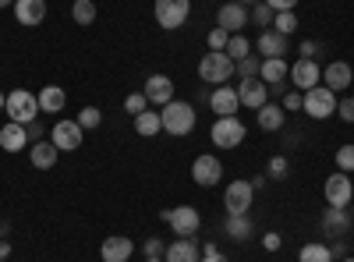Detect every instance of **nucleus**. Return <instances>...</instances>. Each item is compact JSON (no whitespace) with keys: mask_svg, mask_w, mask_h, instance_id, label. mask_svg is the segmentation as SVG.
<instances>
[{"mask_svg":"<svg viewBox=\"0 0 354 262\" xmlns=\"http://www.w3.org/2000/svg\"><path fill=\"white\" fill-rule=\"evenodd\" d=\"M135 131L142 135V138H153V135H160L163 131V121H160V110H145V113H138L135 118Z\"/></svg>","mask_w":354,"mask_h":262,"instance_id":"29","label":"nucleus"},{"mask_svg":"<svg viewBox=\"0 0 354 262\" xmlns=\"http://www.w3.org/2000/svg\"><path fill=\"white\" fill-rule=\"evenodd\" d=\"M337 262H354V259H351V255H344V259H337Z\"/></svg>","mask_w":354,"mask_h":262,"instance_id":"56","label":"nucleus"},{"mask_svg":"<svg viewBox=\"0 0 354 262\" xmlns=\"http://www.w3.org/2000/svg\"><path fill=\"white\" fill-rule=\"evenodd\" d=\"M301 100H305V93H298V89H294V93H287V96L280 100V106H283L287 113H298V110H301Z\"/></svg>","mask_w":354,"mask_h":262,"instance_id":"42","label":"nucleus"},{"mask_svg":"<svg viewBox=\"0 0 354 262\" xmlns=\"http://www.w3.org/2000/svg\"><path fill=\"white\" fill-rule=\"evenodd\" d=\"M145 262H163V259H145Z\"/></svg>","mask_w":354,"mask_h":262,"instance_id":"57","label":"nucleus"},{"mask_svg":"<svg viewBox=\"0 0 354 262\" xmlns=\"http://www.w3.org/2000/svg\"><path fill=\"white\" fill-rule=\"evenodd\" d=\"M259 78H262L266 85L287 82V78H290V64L283 61V57H273V61H262V71H259Z\"/></svg>","mask_w":354,"mask_h":262,"instance_id":"28","label":"nucleus"},{"mask_svg":"<svg viewBox=\"0 0 354 262\" xmlns=\"http://www.w3.org/2000/svg\"><path fill=\"white\" fill-rule=\"evenodd\" d=\"M319 230H322V238H330V241L347 238V230H351V216H347V209L326 206V213L319 216Z\"/></svg>","mask_w":354,"mask_h":262,"instance_id":"14","label":"nucleus"},{"mask_svg":"<svg viewBox=\"0 0 354 262\" xmlns=\"http://www.w3.org/2000/svg\"><path fill=\"white\" fill-rule=\"evenodd\" d=\"M333 160H337V170H344V174H354V142H351V145H340Z\"/></svg>","mask_w":354,"mask_h":262,"instance_id":"38","label":"nucleus"},{"mask_svg":"<svg viewBox=\"0 0 354 262\" xmlns=\"http://www.w3.org/2000/svg\"><path fill=\"white\" fill-rule=\"evenodd\" d=\"M238 4H245V8H252V4H259V0H238Z\"/></svg>","mask_w":354,"mask_h":262,"instance_id":"54","label":"nucleus"},{"mask_svg":"<svg viewBox=\"0 0 354 262\" xmlns=\"http://www.w3.org/2000/svg\"><path fill=\"white\" fill-rule=\"evenodd\" d=\"M216 25L223 28V32H230V36L245 32V25H248V8L238 4V0H227V4L216 11Z\"/></svg>","mask_w":354,"mask_h":262,"instance_id":"13","label":"nucleus"},{"mask_svg":"<svg viewBox=\"0 0 354 262\" xmlns=\"http://www.w3.org/2000/svg\"><path fill=\"white\" fill-rule=\"evenodd\" d=\"M50 142L57 145L61 153H75V149H82V142H85V131H82V124L78 121H57L53 128H50Z\"/></svg>","mask_w":354,"mask_h":262,"instance_id":"11","label":"nucleus"},{"mask_svg":"<svg viewBox=\"0 0 354 262\" xmlns=\"http://www.w3.org/2000/svg\"><path fill=\"white\" fill-rule=\"evenodd\" d=\"M298 262H333V252H330V245H319V241H312V245H301Z\"/></svg>","mask_w":354,"mask_h":262,"instance_id":"32","label":"nucleus"},{"mask_svg":"<svg viewBox=\"0 0 354 262\" xmlns=\"http://www.w3.org/2000/svg\"><path fill=\"white\" fill-rule=\"evenodd\" d=\"M266 4H270L273 11H294V8H298V0H266Z\"/></svg>","mask_w":354,"mask_h":262,"instance_id":"47","label":"nucleus"},{"mask_svg":"<svg viewBox=\"0 0 354 262\" xmlns=\"http://www.w3.org/2000/svg\"><path fill=\"white\" fill-rule=\"evenodd\" d=\"M273 28L280 36H294V32H298V15H294V11H277Z\"/></svg>","mask_w":354,"mask_h":262,"instance_id":"36","label":"nucleus"},{"mask_svg":"<svg viewBox=\"0 0 354 262\" xmlns=\"http://www.w3.org/2000/svg\"><path fill=\"white\" fill-rule=\"evenodd\" d=\"M138 248H142V255H145V259H163V252H167V245H163L160 238H145Z\"/></svg>","mask_w":354,"mask_h":262,"instance_id":"40","label":"nucleus"},{"mask_svg":"<svg viewBox=\"0 0 354 262\" xmlns=\"http://www.w3.org/2000/svg\"><path fill=\"white\" fill-rule=\"evenodd\" d=\"M238 100H241V106L259 110L262 103H270V85L262 78H241L238 82Z\"/></svg>","mask_w":354,"mask_h":262,"instance_id":"17","label":"nucleus"},{"mask_svg":"<svg viewBox=\"0 0 354 262\" xmlns=\"http://www.w3.org/2000/svg\"><path fill=\"white\" fill-rule=\"evenodd\" d=\"M28 160H32V167L36 170H53V163L61 160V149H57V145L46 138H39V142H32V149H28Z\"/></svg>","mask_w":354,"mask_h":262,"instance_id":"24","label":"nucleus"},{"mask_svg":"<svg viewBox=\"0 0 354 262\" xmlns=\"http://www.w3.org/2000/svg\"><path fill=\"white\" fill-rule=\"evenodd\" d=\"M287 46H290V36H280L277 28H262L259 39H255V53L262 61H273V57H287Z\"/></svg>","mask_w":354,"mask_h":262,"instance_id":"15","label":"nucleus"},{"mask_svg":"<svg viewBox=\"0 0 354 262\" xmlns=\"http://www.w3.org/2000/svg\"><path fill=\"white\" fill-rule=\"evenodd\" d=\"M8 8H15V0H0V11H8Z\"/></svg>","mask_w":354,"mask_h":262,"instance_id":"53","label":"nucleus"},{"mask_svg":"<svg viewBox=\"0 0 354 262\" xmlns=\"http://www.w3.org/2000/svg\"><path fill=\"white\" fill-rule=\"evenodd\" d=\"M8 255H11V245H8V241H0V262H4Z\"/></svg>","mask_w":354,"mask_h":262,"instance_id":"52","label":"nucleus"},{"mask_svg":"<svg viewBox=\"0 0 354 262\" xmlns=\"http://www.w3.org/2000/svg\"><path fill=\"white\" fill-rule=\"evenodd\" d=\"M198 262H230V259H227V252H220L216 245H205V248H202V259H198Z\"/></svg>","mask_w":354,"mask_h":262,"instance_id":"43","label":"nucleus"},{"mask_svg":"<svg viewBox=\"0 0 354 262\" xmlns=\"http://www.w3.org/2000/svg\"><path fill=\"white\" fill-rule=\"evenodd\" d=\"M145 100H149V106L153 103H160V106H167L170 100H174V82H170V75H149L145 78Z\"/></svg>","mask_w":354,"mask_h":262,"instance_id":"22","label":"nucleus"},{"mask_svg":"<svg viewBox=\"0 0 354 262\" xmlns=\"http://www.w3.org/2000/svg\"><path fill=\"white\" fill-rule=\"evenodd\" d=\"M209 106L216 118H238V110H241V100H238V89L227 82V85H216L213 96H209Z\"/></svg>","mask_w":354,"mask_h":262,"instance_id":"16","label":"nucleus"},{"mask_svg":"<svg viewBox=\"0 0 354 262\" xmlns=\"http://www.w3.org/2000/svg\"><path fill=\"white\" fill-rule=\"evenodd\" d=\"M153 15H156V25L167 28V32H177L188 15H192V0H156L153 4Z\"/></svg>","mask_w":354,"mask_h":262,"instance_id":"6","label":"nucleus"},{"mask_svg":"<svg viewBox=\"0 0 354 262\" xmlns=\"http://www.w3.org/2000/svg\"><path fill=\"white\" fill-rule=\"evenodd\" d=\"M270 96H287V82H277V85H270Z\"/></svg>","mask_w":354,"mask_h":262,"instance_id":"49","label":"nucleus"},{"mask_svg":"<svg viewBox=\"0 0 354 262\" xmlns=\"http://www.w3.org/2000/svg\"><path fill=\"white\" fill-rule=\"evenodd\" d=\"M43 131H46V128H43L39 121H32V124H28V138H36V142H39V138H43Z\"/></svg>","mask_w":354,"mask_h":262,"instance_id":"48","label":"nucleus"},{"mask_svg":"<svg viewBox=\"0 0 354 262\" xmlns=\"http://www.w3.org/2000/svg\"><path fill=\"white\" fill-rule=\"evenodd\" d=\"M71 18L78 25H93L96 21V0H75V4H71Z\"/></svg>","mask_w":354,"mask_h":262,"instance_id":"33","label":"nucleus"},{"mask_svg":"<svg viewBox=\"0 0 354 262\" xmlns=\"http://www.w3.org/2000/svg\"><path fill=\"white\" fill-rule=\"evenodd\" d=\"M202 259V245L195 238H174L163 252V262H198Z\"/></svg>","mask_w":354,"mask_h":262,"instance_id":"21","label":"nucleus"},{"mask_svg":"<svg viewBox=\"0 0 354 262\" xmlns=\"http://www.w3.org/2000/svg\"><path fill=\"white\" fill-rule=\"evenodd\" d=\"M252 202H255L252 181H230L223 188V209H227V216H248Z\"/></svg>","mask_w":354,"mask_h":262,"instance_id":"8","label":"nucleus"},{"mask_svg":"<svg viewBox=\"0 0 354 262\" xmlns=\"http://www.w3.org/2000/svg\"><path fill=\"white\" fill-rule=\"evenodd\" d=\"M337 118H340L344 124H354V96H344V100L337 103Z\"/></svg>","mask_w":354,"mask_h":262,"instance_id":"41","label":"nucleus"},{"mask_svg":"<svg viewBox=\"0 0 354 262\" xmlns=\"http://www.w3.org/2000/svg\"><path fill=\"white\" fill-rule=\"evenodd\" d=\"M198 78L209 82V85H227L234 78V61H230L223 50H209L198 61Z\"/></svg>","mask_w":354,"mask_h":262,"instance_id":"4","label":"nucleus"},{"mask_svg":"<svg viewBox=\"0 0 354 262\" xmlns=\"http://www.w3.org/2000/svg\"><path fill=\"white\" fill-rule=\"evenodd\" d=\"M252 50H255V43H252L245 32H238V36H230V39H227V50H223V53L230 57L234 64H238V61H245V57H248Z\"/></svg>","mask_w":354,"mask_h":262,"instance_id":"30","label":"nucleus"},{"mask_svg":"<svg viewBox=\"0 0 354 262\" xmlns=\"http://www.w3.org/2000/svg\"><path fill=\"white\" fill-rule=\"evenodd\" d=\"M160 121H163V131L174 135V138H185L195 131V106L185 103V100H170L167 106H160Z\"/></svg>","mask_w":354,"mask_h":262,"instance_id":"1","label":"nucleus"},{"mask_svg":"<svg viewBox=\"0 0 354 262\" xmlns=\"http://www.w3.org/2000/svg\"><path fill=\"white\" fill-rule=\"evenodd\" d=\"M227 39H230V32H223V28L216 25L209 32V50H227Z\"/></svg>","mask_w":354,"mask_h":262,"instance_id":"44","label":"nucleus"},{"mask_svg":"<svg viewBox=\"0 0 354 262\" xmlns=\"http://www.w3.org/2000/svg\"><path fill=\"white\" fill-rule=\"evenodd\" d=\"M273 18H277V11L266 4V0H259V4L248 8V25H259V32L262 28H273Z\"/></svg>","mask_w":354,"mask_h":262,"instance_id":"31","label":"nucleus"},{"mask_svg":"<svg viewBox=\"0 0 354 262\" xmlns=\"http://www.w3.org/2000/svg\"><path fill=\"white\" fill-rule=\"evenodd\" d=\"M28 142H32V138H28V124L8 121L4 128H0V149H4V153H21Z\"/></svg>","mask_w":354,"mask_h":262,"instance_id":"23","label":"nucleus"},{"mask_svg":"<svg viewBox=\"0 0 354 262\" xmlns=\"http://www.w3.org/2000/svg\"><path fill=\"white\" fill-rule=\"evenodd\" d=\"M351 82H354V71H351L347 61H330L326 68H322V85L333 89V93H347Z\"/></svg>","mask_w":354,"mask_h":262,"instance_id":"19","label":"nucleus"},{"mask_svg":"<svg viewBox=\"0 0 354 262\" xmlns=\"http://www.w3.org/2000/svg\"><path fill=\"white\" fill-rule=\"evenodd\" d=\"M255 121L262 131H283V121H287V110L280 103H262L255 110Z\"/></svg>","mask_w":354,"mask_h":262,"instance_id":"25","label":"nucleus"},{"mask_svg":"<svg viewBox=\"0 0 354 262\" xmlns=\"http://www.w3.org/2000/svg\"><path fill=\"white\" fill-rule=\"evenodd\" d=\"M330 252H333V262H337V259H344V255H347V248H344V245H330Z\"/></svg>","mask_w":354,"mask_h":262,"instance_id":"50","label":"nucleus"},{"mask_svg":"<svg viewBox=\"0 0 354 262\" xmlns=\"http://www.w3.org/2000/svg\"><path fill=\"white\" fill-rule=\"evenodd\" d=\"M280 245H283V241H280L277 230H270V234H262V248H266V252H280Z\"/></svg>","mask_w":354,"mask_h":262,"instance_id":"46","label":"nucleus"},{"mask_svg":"<svg viewBox=\"0 0 354 262\" xmlns=\"http://www.w3.org/2000/svg\"><path fill=\"white\" fill-rule=\"evenodd\" d=\"M223 230H227V238H234V241H252L255 223H252V216H227Z\"/></svg>","mask_w":354,"mask_h":262,"instance_id":"27","label":"nucleus"},{"mask_svg":"<svg viewBox=\"0 0 354 262\" xmlns=\"http://www.w3.org/2000/svg\"><path fill=\"white\" fill-rule=\"evenodd\" d=\"M4 110H8V121H15V124H32L39 113H43V110H39V96H32L28 89H15V93H8Z\"/></svg>","mask_w":354,"mask_h":262,"instance_id":"3","label":"nucleus"},{"mask_svg":"<svg viewBox=\"0 0 354 262\" xmlns=\"http://www.w3.org/2000/svg\"><path fill=\"white\" fill-rule=\"evenodd\" d=\"M75 121L82 124V131H96V128L103 124V110H100V106H85Z\"/></svg>","mask_w":354,"mask_h":262,"instance_id":"37","label":"nucleus"},{"mask_svg":"<svg viewBox=\"0 0 354 262\" xmlns=\"http://www.w3.org/2000/svg\"><path fill=\"white\" fill-rule=\"evenodd\" d=\"M290 85L298 93H308L315 85H322V68L319 61H308V57H298V61L290 64Z\"/></svg>","mask_w":354,"mask_h":262,"instance_id":"12","label":"nucleus"},{"mask_svg":"<svg viewBox=\"0 0 354 262\" xmlns=\"http://www.w3.org/2000/svg\"><path fill=\"white\" fill-rule=\"evenodd\" d=\"M4 103H8V96H4V93H0V110H4Z\"/></svg>","mask_w":354,"mask_h":262,"instance_id":"55","label":"nucleus"},{"mask_svg":"<svg viewBox=\"0 0 354 262\" xmlns=\"http://www.w3.org/2000/svg\"><path fill=\"white\" fill-rule=\"evenodd\" d=\"M259 71H262V57L259 53H248L245 61L234 64V75H241V78H259Z\"/></svg>","mask_w":354,"mask_h":262,"instance_id":"35","label":"nucleus"},{"mask_svg":"<svg viewBox=\"0 0 354 262\" xmlns=\"http://www.w3.org/2000/svg\"><path fill=\"white\" fill-rule=\"evenodd\" d=\"M298 50H301V57H308V61H315V57L322 53V46H319L315 39H301V43H298Z\"/></svg>","mask_w":354,"mask_h":262,"instance_id":"45","label":"nucleus"},{"mask_svg":"<svg viewBox=\"0 0 354 262\" xmlns=\"http://www.w3.org/2000/svg\"><path fill=\"white\" fill-rule=\"evenodd\" d=\"M124 110L131 113V118H138V113H145V110H149V100H145V93H131V96L124 100Z\"/></svg>","mask_w":354,"mask_h":262,"instance_id":"39","label":"nucleus"},{"mask_svg":"<svg viewBox=\"0 0 354 262\" xmlns=\"http://www.w3.org/2000/svg\"><path fill=\"white\" fill-rule=\"evenodd\" d=\"M192 181L198 188H216L223 181V163L213 156V153H202L192 160Z\"/></svg>","mask_w":354,"mask_h":262,"instance_id":"9","label":"nucleus"},{"mask_svg":"<svg viewBox=\"0 0 354 262\" xmlns=\"http://www.w3.org/2000/svg\"><path fill=\"white\" fill-rule=\"evenodd\" d=\"M266 181H270V178H262V174H259V178H252V188L259 191V188H266Z\"/></svg>","mask_w":354,"mask_h":262,"instance_id":"51","label":"nucleus"},{"mask_svg":"<svg viewBox=\"0 0 354 262\" xmlns=\"http://www.w3.org/2000/svg\"><path fill=\"white\" fill-rule=\"evenodd\" d=\"M337 93L333 89H326V85H315V89H308L305 93V100H301V113L305 118H312V121H326V118H333L337 113Z\"/></svg>","mask_w":354,"mask_h":262,"instance_id":"2","label":"nucleus"},{"mask_svg":"<svg viewBox=\"0 0 354 262\" xmlns=\"http://www.w3.org/2000/svg\"><path fill=\"white\" fill-rule=\"evenodd\" d=\"M160 216L170 223L174 238H195L198 227H202V213L195 206H174V209H163Z\"/></svg>","mask_w":354,"mask_h":262,"instance_id":"5","label":"nucleus"},{"mask_svg":"<svg viewBox=\"0 0 354 262\" xmlns=\"http://www.w3.org/2000/svg\"><path fill=\"white\" fill-rule=\"evenodd\" d=\"M64 106H68V93L61 85H43L39 89V110L43 113H61Z\"/></svg>","mask_w":354,"mask_h":262,"instance_id":"26","label":"nucleus"},{"mask_svg":"<svg viewBox=\"0 0 354 262\" xmlns=\"http://www.w3.org/2000/svg\"><path fill=\"white\" fill-rule=\"evenodd\" d=\"M15 18H18V25H25V28H36V25H43L46 21V0H15Z\"/></svg>","mask_w":354,"mask_h":262,"instance_id":"20","label":"nucleus"},{"mask_svg":"<svg viewBox=\"0 0 354 262\" xmlns=\"http://www.w3.org/2000/svg\"><path fill=\"white\" fill-rule=\"evenodd\" d=\"M287 174H290V160L283 153H277L270 163H266V178H270V181H283Z\"/></svg>","mask_w":354,"mask_h":262,"instance_id":"34","label":"nucleus"},{"mask_svg":"<svg viewBox=\"0 0 354 262\" xmlns=\"http://www.w3.org/2000/svg\"><path fill=\"white\" fill-rule=\"evenodd\" d=\"M322 195H326V206H337V209H347L351 198H354V185H351V174L337 170L326 178V185H322Z\"/></svg>","mask_w":354,"mask_h":262,"instance_id":"10","label":"nucleus"},{"mask_svg":"<svg viewBox=\"0 0 354 262\" xmlns=\"http://www.w3.org/2000/svg\"><path fill=\"white\" fill-rule=\"evenodd\" d=\"M245 135H248V128H245L241 118H216V124L209 131L216 149H238V145L245 142Z\"/></svg>","mask_w":354,"mask_h":262,"instance_id":"7","label":"nucleus"},{"mask_svg":"<svg viewBox=\"0 0 354 262\" xmlns=\"http://www.w3.org/2000/svg\"><path fill=\"white\" fill-rule=\"evenodd\" d=\"M135 241L131 238H124V234H110L103 245H100V259L103 262H128L131 255H135Z\"/></svg>","mask_w":354,"mask_h":262,"instance_id":"18","label":"nucleus"}]
</instances>
